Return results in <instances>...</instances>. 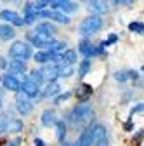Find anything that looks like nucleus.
Instances as JSON below:
<instances>
[{"label": "nucleus", "instance_id": "obj_1", "mask_svg": "<svg viewBox=\"0 0 144 146\" xmlns=\"http://www.w3.org/2000/svg\"><path fill=\"white\" fill-rule=\"evenodd\" d=\"M92 117H94V110L89 106V104L83 103V104H78V106H75L73 110H71L69 115H68V120L77 127V125H85V123H89Z\"/></svg>", "mask_w": 144, "mask_h": 146}, {"label": "nucleus", "instance_id": "obj_2", "mask_svg": "<svg viewBox=\"0 0 144 146\" xmlns=\"http://www.w3.org/2000/svg\"><path fill=\"white\" fill-rule=\"evenodd\" d=\"M101 28H102V17H101V14H92V16L85 17V19L82 21V25L78 26V31H80L82 36H90V35L97 33Z\"/></svg>", "mask_w": 144, "mask_h": 146}, {"label": "nucleus", "instance_id": "obj_3", "mask_svg": "<svg viewBox=\"0 0 144 146\" xmlns=\"http://www.w3.org/2000/svg\"><path fill=\"white\" fill-rule=\"evenodd\" d=\"M9 56L12 58H19V59H30L33 56V52H31V47L26 44V42H14L9 49Z\"/></svg>", "mask_w": 144, "mask_h": 146}, {"label": "nucleus", "instance_id": "obj_4", "mask_svg": "<svg viewBox=\"0 0 144 146\" xmlns=\"http://www.w3.org/2000/svg\"><path fill=\"white\" fill-rule=\"evenodd\" d=\"M38 17H47V19H52V21H56V23H61V25H69L71 19L66 16V12L63 11H38Z\"/></svg>", "mask_w": 144, "mask_h": 146}, {"label": "nucleus", "instance_id": "obj_5", "mask_svg": "<svg viewBox=\"0 0 144 146\" xmlns=\"http://www.w3.org/2000/svg\"><path fill=\"white\" fill-rule=\"evenodd\" d=\"M28 40L35 45V47H49V44L52 42V35L42 33V31H30L28 33Z\"/></svg>", "mask_w": 144, "mask_h": 146}, {"label": "nucleus", "instance_id": "obj_6", "mask_svg": "<svg viewBox=\"0 0 144 146\" xmlns=\"http://www.w3.org/2000/svg\"><path fill=\"white\" fill-rule=\"evenodd\" d=\"M16 108H17V111H19L21 115H28V113H31V110H33V103L30 101V98L26 94L24 96L17 94V98H16Z\"/></svg>", "mask_w": 144, "mask_h": 146}, {"label": "nucleus", "instance_id": "obj_7", "mask_svg": "<svg viewBox=\"0 0 144 146\" xmlns=\"http://www.w3.org/2000/svg\"><path fill=\"white\" fill-rule=\"evenodd\" d=\"M90 146H108V136H106V129L102 125H94V139Z\"/></svg>", "mask_w": 144, "mask_h": 146}, {"label": "nucleus", "instance_id": "obj_8", "mask_svg": "<svg viewBox=\"0 0 144 146\" xmlns=\"http://www.w3.org/2000/svg\"><path fill=\"white\" fill-rule=\"evenodd\" d=\"M89 11H92L94 14H104L110 11V4L108 0H87Z\"/></svg>", "mask_w": 144, "mask_h": 146}, {"label": "nucleus", "instance_id": "obj_9", "mask_svg": "<svg viewBox=\"0 0 144 146\" xmlns=\"http://www.w3.org/2000/svg\"><path fill=\"white\" fill-rule=\"evenodd\" d=\"M21 90H23V94H26L28 98H37V96L40 94V85L26 78V80L21 84Z\"/></svg>", "mask_w": 144, "mask_h": 146}, {"label": "nucleus", "instance_id": "obj_10", "mask_svg": "<svg viewBox=\"0 0 144 146\" xmlns=\"http://www.w3.org/2000/svg\"><path fill=\"white\" fill-rule=\"evenodd\" d=\"M2 84H4V89L12 90V92H19L21 90V82L14 77V73L12 75H4L2 77Z\"/></svg>", "mask_w": 144, "mask_h": 146}, {"label": "nucleus", "instance_id": "obj_11", "mask_svg": "<svg viewBox=\"0 0 144 146\" xmlns=\"http://www.w3.org/2000/svg\"><path fill=\"white\" fill-rule=\"evenodd\" d=\"M59 71H61V66L56 64V63H52V64H47L42 68V73H44V77L47 82H52V80H56L59 77Z\"/></svg>", "mask_w": 144, "mask_h": 146}, {"label": "nucleus", "instance_id": "obj_12", "mask_svg": "<svg viewBox=\"0 0 144 146\" xmlns=\"http://www.w3.org/2000/svg\"><path fill=\"white\" fill-rule=\"evenodd\" d=\"M9 70H11V73H14V75H23V73L26 71V63H24V59L14 58V61L9 63Z\"/></svg>", "mask_w": 144, "mask_h": 146}, {"label": "nucleus", "instance_id": "obj_13", "mask_svg": "<svg viewBox=\"0 0 144 146\" xmlns=\"http://www.w3.org/2000/svg\"><path fill=\"white\" fill-rule=\"evenodd\" d=\"M77 52L73 49H68V50H63L61 52V64L59 66H66V64H75L77 63Z\"/></svg>", "mask_w": 144, "mask_h": 146}, {"label": "nucleus", "instance_id": "obj_14", "mask_svg": "<svg viewBox=\"0 0 144 146\" xmlns=\"http://www.w3.org/2000/svg\"><path fill=\"white\" fill-rule=\"evenodd\" d=\"M92 139H94V127L90 125V127H87V129L80 134L78 141H80L82 146H90L92 144Z\"/></svg>", "mask_w": 144, "mask_h": 146}, {"label": "nucleus", "instance_id": "obj_15", "mask_svg": "<svg viewBox=\"0 0 144 146\" xmlns=\"http://www.w3.org/2000/svg\"><path fill=\"white\" fill-rule=\"evenodd\" d=\"M57 122V117H56V111H52V110H45L42 113V123L45 127H50V125H56Z\"/></svg>", "mask_w": 144, "mask_h": 146}, {"label": "nucleus", "instance_id": "obj_16", "mask_svg": "<svg viewBox=\"0 0 144 146\" xmlns=\"http://www.w3.org/2000/svg\"><path fill=\"white\" fill-rule=\"evenodd\" d=\"M16 36V30L9 25H0V38L4 40H12Z\"/></svg>", "mask_w": 144, "mask_h": 146}, {"label": "nucleus", "instance_id": "obj_17", "mask_svg": "<svg viewBox=\"0 0 144 146\" xmlns=\"http://www.w3.org/2000/svg\"><path fill=\"white\" fill-rule=\"evenodd\" d=\"M90 94H92V87H90V85L82 84L80 87H77V96H78L80 101H87Z\"/></svg>", "mask_w": 144, "mask_h": 146}, {"label": "nucleus", "instance_id": "obj_18", "mask_svg": "<svg viewBox=\"0 0 144 146\" xmlns=\"http://www.w3.org/2000/svg\"><path fill=\"white\" fill-rule=\"evenodd\" d=\"M33 59L37 61V63L45 64V63L52 61V52H50V50H40V52H37V54L33 56Z\"/></svg>", "mask_w": 144, "mask_h": 146}, {"label": "nucleus", "instance_id": "obj_19", "mask_svg": "<svg viewBox=\"0 0 144 146\" xmlns=\"http://www.w3.org/2000/svg\"><path fill=\"white\" fill-rule=\"evenodd\" d=\"M59 92H61V87H59V84H57L56 80L49 82V85H47V89H45V96H47V98H50V96H57Z\"/></svg>", "mask_w": 144, "mask_h": 146}, {"label": "nucleus", "instance_id": "obj_20", "mask_svg": "<svg viewBox=\"0 0 144 146\" xmlns=\"http://www.w3.org/2000/svg\"><path fill=\"white\" fill-rule=\"evenodd\" d=\"M28 80H31V82H35V84L42 85V84H44V80H45V77H44L42 70H33V71H30V75H28Z\"/></svg>", "mask_w": 144, "mask_h": 146}, {"label": "nucleus", "instance_id": "obj_21", "mask_svg": "<svg viewBox=\"0 0 144 146\" xmlns=\"http://www.w3.org/2000/svg\"><path fill=\"white\" fill-rule=\"evenodd\" d=\"M17 17H19V14L14 12V11H9V9L0 12V19H4L5 23H12L14 19H17Z\"/></svg>", "mask_w": 144, "mask_h": 146}, {"label": "nucleus", "instance_id": "obj_22", "mask_svg": "<svg viewBox=\"0 0 144 146\" xmlns=\"http://www.w3.org/2000/svg\"><path fill=\"white\" fill-rule=\"evenodd\" d=\"M37 31H42V33H47V35H54L56 33V26L52 23H40L37 25Z\"/></svg>", "mask_w": 144, "mask_h": 146}, {"label": "nucleus", "instance_id": "obj_23", "mask_svg": "<svg viewBox=\"0 0 144 146\" xmlns=\"http://www.w3.org/2000/svg\"><path fill=\"white\" fill-rule=\"evenodd\" d=\"M64 47H66V44H64V42H61V40H52V42L49 44V50H50L52 54L63 52V50H64Z\"/></svg>", "mask_w": 144, "mask_h": 146}, {"label": "nucleus", "instance_id": "obj_24", "mask_svg": "<svg viewBox=\"0 0 144 146\" xmlns=\"http://www.w3.org/2000/svg\"><path fill=\"white\" fill-rule=\"evenodd\" d=\"M89 70H90V59L85 58V59L80 61V64H78V77H85L87 73H89Z\"/></svg>", "mask_w": 144, "mask_h": 146}, {"label": "nucleus", "instance_id": "obj_25", "mask_svg": "<svg viewBox=\"0 0 144 146\" xmlns=\"http://www.w3.org/2000/svg\"><path fill=\"white\" fill-rule=\"evenodd\" d=\"M56 129H57V139L63 143L64 137H66V123H64V120H57L56 122Z\"/></svg>", "mask_w": 144, "mask_h": 146}, {"label": "nucleus", "instance_id": "obj_26", "mask_svg": "<svg viewBox=\"0 0 144 146\" xmlns=\"http://www.w3.org/2000/svg\"><path fill=\"white\" fill-rule=\"evenodd\" d=\"M129 30L134 31V33H139V35H144V23H130L129 25Z\"/></svg>", "mask_w": 144, "mask_h": 146}, {"label": "nucleus", "instance_id": "obj_27", "mask_svg": "<svg viewBox=\"0 0 144 146\" xmlns=\"http://www.w3.org/2000/svg\"><path fill=\"white\" fill-rule=\"evenodd\" d=\"M73 75V64H66V66H61V71H59V77H71Z\"/></svg>", "mask_w": 144, "mask_h": 146}, {"label": "nucleus", "instance_id": "obj_28", "mask_svg": "<svg viewBox=\"0 0 144 146\" xmlns=\"http://www.w3.org/2000/svg\"><path fill=\"white\" fill-rule=\"evenodd\" d=\"M115 78H116L118 82H127V80L132 78V77H130V71H116V73H115Z\"/></svg>", "mask_w": 144, "mask_h": 146}, {"label": "nucleus", "instance_id": "obj_29", "mask_svg": "<svg viewBox=\"0 0 144 146\" xmlns=\"http://www.w3.org/2000/svg\"><path fill=\"white\" fill-rule=\"evenodd\" d=\"M9 131H14V132L23 131V122H19V120H11V123H9Z\"/></svg>", "mask_w": 144, "mask_h": 146}, {"label": "nucleus", "instance_id": "obj_30", "mask_svg": "<svg viewBox=\"0 0 144 146\" xmlns=\"http://www.w3.org/2000/svg\"><path fill=\"white\" fill-rule=\"evenodd\" d=\"M50 4H52V0H35V9L42 11L45 7H50Z\"/></svg>", "mask_w": 144, "mask_h": 146}, {"label": "nucleus", "instance_id": "obj_31", "mask_svg": "<svg viewBox=\"0 0 144 146\" xmlns=\"http://www.w3.org/2000/svg\"><path fill=\"white\" fill-rule=\"evenodd\" d=\"M9 123H11V118H9V122H7V115H4L2 118H0V134L9 131Z\"/></svg>", "mask_w": 144, "mask_h": 146}, {"label": "nucleus", "instance_id": "obj_32", "mask_svg": "<svg viewBox=\"0 0 144 146\" xmlns=\"http://www.w3.org/2000/svg\"><path fill=\"white\" fill-rule=\"evenodd\" d=\"M77 9H78V5H77V4H71V2H68V4H64V5L61 7L63 12H75Z\"/></svg>", "mask_w": 144, "mask_h": 146}, {"label": "nucleus", "instance_id": "obj_33", "mask_svg": "<svg viewBox=\"0 0 144 146\" xmlns=\"http://www.w3.org/2000/svg\"><path fill=\"white\" fill-rule=\"evenodd\" d=\"M69 98H71V94H69V92H64V94H59V96L56 98V104H63V103H64V101H68Z\"/></svg>", "mask_w": 144, "mask_h": 146}, {"label": "nucleus", "instance_id": "obj_34", "mask_svg": "<svg viewBox=\"0 0 144 146\" xmlns=\"http://www.w3.org/2000/svg\"><path fill=\"white\" fill-rule=\"evenodd\" d=\"M69 0H52V7H56V9H61L64 4H68Z\"/></svg>", "mask_w": 144, "mask_h": 146}, {"label": "nucleus", "instance_id": "obj_35", "mask_svg": "<svg viewBox=\"0 0 144 146\" xmlns=\"http://www.w3.org/2000/svg\"><path fill=\"white\" fill-rule=\"evenodd\" d=\"M116 40H118V36H116V35H111L110 38H108L106 42H102L101 45H102V47H108V45H110V44H113V42H116Z\"/></svg>", "mask_w": 144, "mask_h": 146}, {"label": "nucleus", "instance_id": "obj_36", "mask_svg": "<svg viewBox=\"0 0 144 146\" xmlns=\"http://www.w3.org/2000/svg\"><path fill=\"white\" fill-rule=\"evenodd\" d=\"M12 25H14V26H24V25H26V23H24V17H17V19L12 21Z\"/></svg>", "mask_w": 144, "mask_h": 146}, {"label": "nucleus", "instance_id": "obj_37", "mask_svg": "<svg viewBox=\"0 0 144 146\" xmlns=\"http://www.w3.org/2000/svg\"><path fill=\"white\" fill-rule=\"evenodd\" d=\"M137 111H144V103H142V104H137V106L132 110V115H135Z\"/></svg>", "mask_w": 144, "mask_h": 146}, {"label": "nucleus", "instance_id": "obj_38", "mask_svg": "<svg viewBox=\"0 0 144 146\" xmlns=\"http://www.w3.org/2000/svg\"><path fill=\"white\" fill-rule=\"evenodd\" d=\"M35 146H45V143L42 139H35Z\"/></svg>", "mask_w": 144, "mask_h": 146}, {"label": "nucleus", "instance_id": "obj_39", "mask_svg": "<svg viewBox=\"0 0 144 146\" xmlns=\"http://www.w3.org/2000/svg\"><path fill=\"white\" fill-rule=\"evenodd\" d=\"M134 0H120V4H125V5H130Z\"/></svg>", "mask_w": 144, "mask_h": 146}, {"label": "nucleus", "instance_id": "obj_40", "mask_svg": "<svg viewBox=\"0 0 144 146\" xmlns=\"http://www.w3.org/2000/svg\"><path fill=\"white\" fill-rule=\"evenodd\" d=\"M7 64H5V59L4 58H0V68H5Z\"/></svg>", "mask_w": 144, "mask_h": 146}, {"label": "nucleus", "instance_id": "obj_41", "mask_svg": "<svg viewBox=\"0 0 144 146\" xmlns=\"http://www.w3.org/2000/svg\"><path fill=\"white\" fill-rule=\"evenodd\" d=\"M0 110H2V96H0Z\"/></svg>", "mask_w": 144, "mask_h": 146}, {"label": "nucleus", "instance_id": "obj_42", "mask_svg": "<svg viewBox=\"0 0 144 146\" xmlns=\"http://www.w3.org/2000/svg\"><path fill=\"white\" fill-rule=\"evenodd\" d=\"M113 2H115V4H120V0H113Z\"/></svg>", "mask_w": 144, "mask_h": 146}, {"label": "nucleus", "instance_id": "obj_43", "mask_svg": "<svg viewBox=\"0 0 144 146\" xmlns=\"http://www.w3.org/2000/svg\"><path fill=\"white\" fill-rule=\"evenodd\" d=\"M63 146H71V144H66V143H64V144H63Z\"/></svg>", "mask_w": 144, "mask_h": 146}]
</instances>
